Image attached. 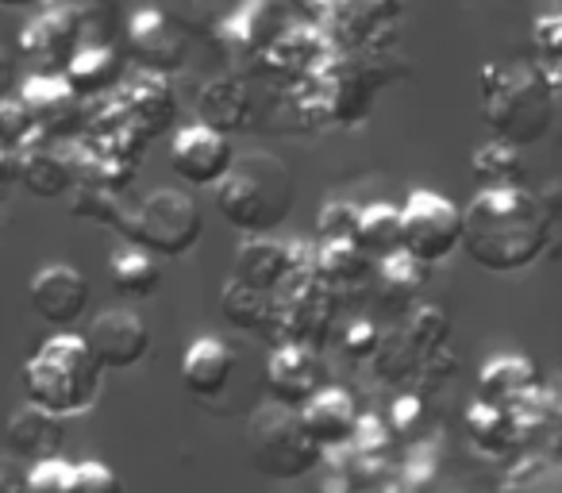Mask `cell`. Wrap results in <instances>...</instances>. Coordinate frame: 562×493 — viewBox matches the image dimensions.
Segmentation results:
<instances>
[{
    "instance_id": "5b68a950",
    "label": "cell",
    "mask_w": 562,
    "mask_h": 493,
    "mask_svg": "<svg viewBox=\"0 0 562 493\" xmlns=\"http://www.w3.org/2000/svg\"><path fill=\"white\" fill-rule=\"evenodd\" d=\"M247 459L262 478L273 482H297L321 467L324 447L308 436L301 408L281 405V401H262L247 416Z\"/></svg>"
},
{
    "instance_id": "484cf974",
    "label": "cell",
    "mask_w": 562,
    "mask_h": 493,
    "mask_svg": "<svg viewBox=\"0 0 562 493\" xmlns=\"http://www.w3.org/2000/svg\"><path fill=\"white\" fill-rule=\"evenodd\" d=\"M474 173L482 181V189H493V186H520L524 178V158H520V147L505 139H490L474 150Z\"/></svg>"
},
{
    "instance_id": "7a4b0ae2",
    "label": "cell",
    "mask_w": 562,
    "mask_h": 493,
    "mask_svg": "<svg viewBox=\"0 0 562 493\" xmlns=\"http://www.w3.org/2000/svg\"><path fill=\"white\" fill-rule=\"evenodd\" d=\"M297 204L290 166L270 150L235 155L232 170L216 186V209L235 232L243 235H270L290 220Z\"/></svg>"
},
{
    "instance_id": "7402d4cb",
    "label": "cell",
    "mask_w": 562,
    "mask_h": 493,
    "mask_svg": "<svg viewBox=\"0 0 562 493\" xmlns=\"http://www.w3.org/2000/svg\"><path fill=\"white\" fill-rule=\"evenodd\" d=\"M109 278H112V290H116L120 298H132V301L150 298V293H158V285H162L158 259L147 251H139V247H124V251L112 255Z\"/></svg>"
},
{
    "instance_id": "2e32d148",
    "label": "cell",
    "mask_w": 562,
    "mask_h": 493,
    "mask_svg": "<svg viewBox=\"0 0 562 493\" xmlns=\"http://www.w3.org/2000/svg\"><path fill=\"white\" fill-rule=\"evenodd\" d=\"M232 278L273 298V290H278L285 278H293V251L285 243H273L270 235H250V239L243 243V251L235 255Z\"/></svg>"
},
{
    "instance_id": "ba28073f",
    "label": "cell",
    "mask_w": 562,
    "mask_h": 493,
    "mask_svg": "<svg viewBox=\"0 0 562 493\" xmlns=\"http://www.w3.org/2000/svg\"><path fill=\"white\" fill-rule=\"evenodd\" d=\"M235 163V147L224 132L209 124H189L173 135L170 143V170L178 173L186 186H212L216 189L224 181V173Z\"/></svg>"
},
{
    "instance_id": "e575fe53",
    "label": "cell",
    "mask_w": 562,
    "mask_h": 493,
    "mask_svg": "<svg viewBox=\"0 0 562 493\" xmlns=\"http://www.w3.org/2000/svg\"><path fill=\"white\" fill-rule=\"evenodd\" d=\"M12 89H16V58L0 47V101L12 97Z\"/></svg>"
},
{
    "instance_id": "cb8c5ba5",
    "label": "cell",
    "mask_w": 562,
    "mask_h": 493,
    "mask_svg": "<svg viewBox=\"0 0 562 493\" xmlns=\"http://www.w3.org/2000/svg\"><path fill=\"white\" fill-rule=\"evenodd\" d=\"M536 385V367H531L524 355H501V359L485 362L482 382H477V393L490 405H501L508 397H524V393Z\"/></svg>"
},
{
    "instance_id": "d6a6232c",
    "label": "cell",
    "mask_w": 562,
    "mask_h": 493,
    "mask_svg": "<svg viewBox=\"0 0 562 493\" xmlns=\"http://www.w3.org/2000/svg\"><path fill=\"white\" fill-rule=\"evenodd\" d=\"M347 355H359V359H374L382 351V332H378L374 321H355L347 328V339H344Z\"/></svg>"
},
{
    "instance_id": "8fae6325",
    "label": "cell",
    "mask_w": 562,
    "mask_h": 493,
    "mask_svg": "<svg viewBox=\"0 0 562 493\" xmlns=\"http://www.w3.org/2000/svg\"><path fill=\"white\" fill-rule=\"evenodd\" d=\"M20 101H24L27 116H32L35 132L43 139L70 135L81 124V97L74 93V86L63 74H35V78H27Z\"/></svg>"
},
{
    "instance_id": "83f0119b",
    "label": "cell",
    "mask_w": 562,
    "mask_h": 493,
    "mask_svg": "<svg viewBox=\"0 0 562 493\" xmlns=\"http://www.w3.org/2000/svg\"><path fill=\"white\" fill-rule=\"evenodd\" d=\"M74 490V462L63 455L55 459H40L27 470V493H70Z\"/></svg>"
},
{
    "instance_id": "277c9868",
    "label": "cell",
    "mask_w": 562,
    "mask_h": 493,
    "mask_svg": "<svg viewBox=\"0 0 562 493\" xmlns=\"http://www.w3.org/2000/svg\"><path fill=\"white\" fill-rule=\"evenodd\" d=\"M482 116L490 120L493 139L513 147H531L551 132L554 97L551 86L528 63L485 66L482 70Z\"/></svg>"
},
{
    "instance_id": "4316f807",
    "label": "cell",
    "mask_w": 562,
    "mask_h": 493,
    "mask_svg": "<svg viewBox=\"0 0 562 493\" xmlns=\"http://www.w3.org/2000/svg\"><path fill=\"white\" fill-rule=\"evenodd\" d=\"M467 421H470V439H474L477 447H485V451H501V447H505L508 416L501 405H490V401L477 397L474 405H470Z\"/></svg>"
},
{
    "instance_id": "f1b7e54d",
    "label": "cell",
    "mask_w": 562,
    "mask_h": 493,
    "mask_svg": "<svg viewBox=\"0 0 562 493\" xmlns=\"http://www.w3.org/2000/svg\"><path fill=\"white\" fill-rule=\"evenodd\" d=\"M32 135H40V132H35L24 101H20V97H4V101H0V147L20 150Z\"/></svg>"
},
{
    "instance_id": "1f68e13d",
    "label": "cell",
    "mask_w": 562,
    "mask_h": 493,
    "mask_svg": "<svg viewBox=\"0 0 562 493\" xmlns=\"http://www.w3.org/2000/svg\"><path fill=\"white\" fill-rule=\"evenodd\" d=\"M70 493H124V482H120L116 470H109L104 462H78V467H74Z\"/></svg>"
},
{
    "instance_id": "44dd1931",
    "label": "cell",
    "mask_w": 562,
    "mask_h": 493,
    "mask_svg": "<svg viewBox=\"0 0 562 493\" xmlns=\"http://www.w3.org/2000/svg\"><path fill=\"white\" fill-rule=\"evenodd\" d=\"M355 247L370 259H390L401 251V209L397 204L374 201L359 209V224H355Z\"/></svg>"
},
{
    "instance_id": "52a82bcc",
    "label": "cell",
    "mask_w": 562,
    "mask_h": 493,
    "mask_svg": "<svg viewBox=\"0 0 562 493\" xmlns=\"http://www.w3.org/2000/svg\"><path fill=\"white\" fill-rule=\"evenodd\" d=\"M462 247V209L431 189H413L401 204V251L424 267L447 262Z\"/></svg>"
},
{
    "instance_id": "ac0fdd59",
    "label": "cell",
    "mask_w": 562,
    "mask_h": 493,
    "mask_svg": "<svg viewBox=\"0 0 562 493\" xmlns=\"http://www.w3.org/2000/svg\"><path fill=\"white\" fill-rule=\"evenodd\" d=\"M78 47H81V27L70 16H63V12H43L20 35V51L32 63L58 66V70H66V63L78 55Z\"/></svg>"
},
{
    "instance_id": "d590c367",
    "label": "cell",
    "mask_w": 562,
    "mask_h": 493,
    "mask_svg": "<svg viewBox=\"0 0 562 493\" xmlns=\"http://www.w3.org/2000/svg\"><path fill=\"white\" fill-rule=\"evenodd\" d=\"M27 4H35V0H0V9H27Z\"/></svg>"
},
{
    "instance_id": "4dcf8cb0",
    "label": "cell",
    "mask_w": 562,
    "mask_h": 493,
    "mask_svg": "<svg viewBox=\"0 0 562 493\" xmlns=\"http://www.w3.org/2000/svg\"><path fill=\"white\" fill-rule=\"evenodd\" d=\"M355 224H359V209L347 201H331L328 209L321 212L316 227L328 243H344V239H355Z\"/></svg>"
},
{
    "instance_id": "3957f363",
    "label": "cell",
    "mask_w": 562,
    "mask_h": 493,
    "mask_svg": "<svg viewBox=\"0 0 562 493\" xmlns=\"http://www.w3.org/2000/svg\"><path fill=\"white\" fill-rule=\"evenodd\" d=\"M104 370L93 359L86 336L58 332L55 339L40 347L24 367V390L27 401L55 416H81L101 397Z\"/></svg>"
},
{
    "instance_id": "f546056e",
    "label": "cell",
    "mask_w": 562,
    "mask_h": 493,
    "mask_svg": "<svg viewBox=\"0 0 562 493\" xmlns=\"http://www.w3.org/2000/svg\"><path fill=\"white\" fill-rule=\"evenodd\" d=\"M424 262H416L413 255L397 251L390 255V259H382V282L390 285V290H401V293H413L424 285Z\"/></svg>"
},
{
    "instance_id": "603a6c76",
    "label": "cell",
    "mask_w": 562,
    "mask_h": 493,
    "mask_svg": "<svg viewBox=\"0 0 562 493\" xmlns=\"http://www.w3.org/2000/svg\"><path fill=\"white\" fill-rule=\"evenodd\" d=\"M250 116V97L239 81H209L201 93V124L216 127V132H235V127H247Z\"/></svg>"
},
{
    "instance_id": "9c48e42d",
    "label": "cell",
    "mask_w": 562,
    "mask_h": 493,
    "mask_svg": "<svg viewBox=\"0 0 562 493\" xmlns=\"http://www.w3.org/2000/svg\"><path fill=\"white\" fill-rule=\"evenodd\" d=\"M86 344L101 370H132L150 355V328L135 309H104L89 324Z\"/></svg>"
},
{
    "instance_id": "30bf717a",
    "label": "cell",
    "mask_w": 562,
    "mask_h": 493,
    "mask_svg": "<svg viewBox=\"0 0 562 493\" xmlns=\"http://www.w3.org/2000/svg\"><path fill=\"white\" fill-rule=\"evenodd\" d=\"M89 298H93L89 278L81 274L78 267H66V262L43 267L40 274L32 278V285H27V305H32L35 316H40L43 324H50V328H70V324H78L89 309Z\"/></svg>"
},
{
    "instance_id": "d6986e66",
    "label": "cell",
    "mask_w": 562,
    "mask_h": 493,
    "mask_svg": "<svg viewBox=\"0 0 562 493\" xmlns=\"http://www.w3.org/2000/svg\"><path fill=\"white\" fill-rule=\"evenodd\" d=\"M16 166H20L16 181H24L27 193L43 197V201L63 197L66 189L74 186V166L66 163L58 150H50L43 135H32V139L16 150Z\"/></svg>"
},
{
    "instance_id": "5bb4252c",
    "label": "cell",
    "mask_w": 562,
    "mask_h": 493,
    "mask_svg": "<svg viewBox=\"0 0 562 493\" xmlns=\"http://www.w3.org/2000/svg\"><path fill=\"white\" fill-rule=\"evenodd\" d=\"M301 421H305L308 436L331 451V447H347L355 444V432H359V408H355L351 393L339 390V385H328L321 390L313 401L301 405Z\"/></svg>"
},
{
    "instance_id": "7c38bea8",
    "label": "cell",
    "mask_w": 562,
    "mask_h": 493,
    "mask_svg": "<svg viewBox=\"0 0 562 493\" xmlns=\"http://www.w3.org/2000/svg\"><path fill=\"white\" fill-rule=\"evenodd\" d=\"M321 390V362H316V355L305 344H281L270 355V367H266V393H270V401L301 408Z\"/></svg>"
},
{
    "instance_id": "6da1fadb",
    "label": "cell",
    "mask_w": 562,
    "mask_h": 493,
    "mask_svg": "<svg viewBox=\"0 0 562 493\" xmlns=\"http://www.w3.org/2000/svg\"><path fill=\"white\" fill-rule=\"evenodd\" d=\"M543 204L520 186H493L470 201L462 212V247L477 267L493 274H513L539 259L547 243Z\"/></svg>"
},
{
    "instance_id": "4fadbf2b",
    "label": "cell",
    "mask_w": 562,
    "mask_h": 493,
    "mask_svg": "<svg viewBox=\"0 0 562 493\" xmlns=\"http://www.w3.org/2000/svg\"><path fill=\"white\" fill-rule=\"evenodd\" d=\"M235 370V347L216 336H201L181 355V385L201 401H212L227 390Z\"/></svg>"
},
{
    "instance_id": "e0dca14e",
    "label": "cell",
    "mask_w": 562,
    "mask_h": 493,
    "mask_svg": "<svg viewBox=\"0 0 562 493\" xmlns=\"http://www.w3.org/2000/svg\"><path fill=\"white\" fill-rule=\"evenodd\" d=\"M127 43H132V55L135 63H143L147 70L166 74V70H178L181 58H186V40L166 24L162 12L147 9L132 20L127 27Z\"/></svg>"
},
{
    "instance_id": "8992f818",
    "label": "cell",
    "mask_w": 562,
    "mask_h": 493,
    "mask_svg": "<svg viewBox=\"0 0 562 493\" xmlns=\"http://www.w3.org/2000/svg\"><path fill=\"white\" fill-rule=\"evenodd\" d=\"M120 232L127 235L132 247L155 255V259H181L201 243L204 220L201 209L181 189H155L132 212H124Z\"/></svg>"
},
{
    "instance_id": "836d02e7",
    "label": "cell",
    "mask_w": 562,
    "mask_h": 493,
    "mask_svg": "<svg viewBox=\"0 0 562 493\" xmlns=\"http://www.w3.org/2000/svg\"><path fill=\"white\" fill-rule=\"evenodd\" d=\"M0 493H27V470L16 459H0Z\"/></svg>"
},
{
    "instance_id": "d4e9b609",
    "label": "cell",
    "mask_w": 562,
    "mask_h": 493,
    "mask_svg": "<svg viewBox=\"0 0 562 493\" xmlns=\"http://www.w3.org/2000/svg\"><path fill=\"white\" fill-rule=\"evenodd\" d=\"M220 313H224V321L235 324V328L258 332V328H266V324H270L273 298H270V293L250 290V285H243V282H235V278H232V282L224 285V298H220Z\"/></svg>"
},
{
    "instance_id": "ffe728a7",
    "label": "cell",
    "mask_w": 562,
    "mask_h": 493,
    "mask_svg": "<svg viewBox=\"0 0 562 493\" xmlns=\"http://www.w3.org/2000/svg\"><path fill=\"white\" fill-rule=\"evenodd\" d=\"M63 78L74 86V93L86 101V97L109 93L120 81V55L109 43H81L78 55L66 63Z\"/></svg>"
},
{
    "instance_id": "9a60e30c",
    "label": "cell",
    "mask_w": 562,
    "mask_h": 493,
    "mask_svg": "<svg viewBox=\"0 0 562 493\" xmlns=\"http://www.w3.org/2000/svg\"><path fill=\"white\" fill-rule=\"evenodd\" d=\"M63 444H66L63 416L47 413L40 405H24L20 413H12L9 421L12 459H24V462L55 459V455H63Z\"/></svg>"
}]
</instances>
